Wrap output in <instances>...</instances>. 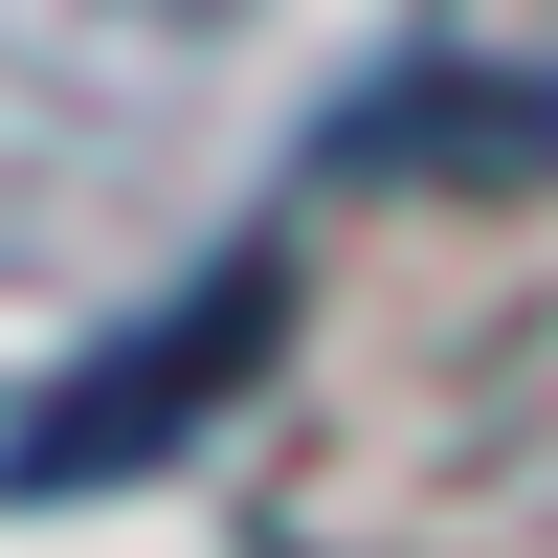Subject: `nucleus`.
Returning <instances> with one entry per match:
<instances>
[{
    "instance_id": "f257e3e1",
    "label": "nucleus",
    "mask_w": 558,
    "mask_h": 558,
    "mask_svg": "<svg viewBox=\"0 0 558 558\" xmlns=\"http://www.w3.org/2000/svg\"><path fill=\"white\" fill-rule=\"evenodd\" d=\"M268 336H291V268L268 246H223L202 291H157L89 380H45L23 425H0V492H112V470H157L179 425H223V402L268 380Z\"/></svg>"
}]
</instances>
